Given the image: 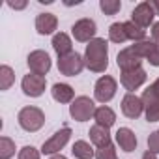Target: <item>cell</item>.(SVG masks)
Listing matches in <instances>:
<instances>
[{
    "mask_svg": "<svg viewBox=\"0 0 159 159\" xmlns=\"http://www.w3.org/2000/svg\"><path fill=\"white\" fill-rule=\"evenodd\" d=\"M52 49L58 54V58H62V56L73 52V41L66 32H58L52 36Z\"/></svg>",
    "mask_w": 159,
    "mask_h": 159,
    "instance_id": "cell-17",
    "label": "cell"
},
{
    "mask_svg": "<svg viewBox=\"0 0 159 159\" xmlns=\"http://www.w3.org/2000/svg\"><path fill=\"white\" fill-rule=\"evenodd\" d=\"M94 120H96V124H98V125L111 129V127L116 124V112H114L111 107H107V105H101V107H98V109H96Z\"/></svg>",
    "mask_w": 159,
    "mask_h": 159,
    "instance_id": "cell-19",
    "label": "cell"
},
{
    "mask_svg": "<svg viewBox=\"0 0 159 159\" xmlns=\"http://www.w3.org/2000/svg\"><path fill=\"white\" fill-rule=\"evenodd\" d=\"M13 83H15V71L8 64H2L0 66V90L2 92L10 90Z\"/></svg>",
    "mask_w": 159,
    "mask_h": 159,
    "instance_id": "cell-22",
    "label": "cell"
},
{
    "mask_svg": "<svg viewBox=\"0 0 159 159\" xmlns=\"http://www.w3.org/2000/svg\"><path fill=\"white\" fill-rule=\"evenodd\" d=\"M26 64H28L30 73L43 75V77L49 73V69H51V66H52L49 52H45V51H41V49L32 51V52L28 54V58H26Z\"/></svg>",
    "mask_w": 159,
    "mask_h": 159,
    "instance_id": "cell-10",
    "label": "cell"
},
{
    "mask_svg": "<svg viewBox=\"0 0 159 159\" xmlns=\"http://www.w3.org/2000/svg\"><path fill=\"white\" fill-rule=\"evenodd\" d=\"M69 114L77 122H86V120L94 118V114H96L94 99H90L88 96H79V98H75V101L69 105Z\"/></svg>",
    "mask_w": 159,
    "mask_h": 159,
    "instance_id": "cell-4",
    "label": "cell"
},
{
    "mask_svg": "<svg viewBox=\"0 0 159 159\" xmlns=\"http://www.w3.org/2000/svg\"><path fill=\"white\" fill-rule=\"evenodd\" d=\"M148 2H150V6L153 8L155 15H159V0H148Z\"/></svg>",
    "mask_w": 159,
    "mask_h": 159,
    "instance_id": "cell-33",
    "label": "cell"
},
{
    "mask_svg": "<svg viewBox=\"0 0 159 159\" xmlns=\"http://www.w3.org/2000/svg\"><path fill=\"white\" fill-rule=\"evenodd\" d=\"M150 34H152V41L159 43V21L152 25V30H150Z\"/></svg>",
    "mask_w": 159,
    "mask_h": 159,
    "instance_id": "cell-31",
    "label": "cell"
},
{
    "mask_svg": "<svg viewBox=\"0 0 159 159\" xmlns=\"http://www.w3.org/2000/svg\"><path fill=\"white\" fill-rule=\"evenodd\" d=\"M56 26H58V17H56L54 13H39V15L36 17V30H38V34H41V36H51V34H54Z\"/></svg>",
    "mask_w": 159,
    "mask_h": 159,
    "instance_id": "cell-16",
    "label": "cell"
},
{
    "mask_svg": "<svg viewBox=\"0 0 159 159\" xmlns=\"http://www.w3.org/2000/svg\"><path fill=\"white\" fill-rule=\"evenodd\" d=\"M71 139V129L69 127H62L60 131H56L51 139H47L41 146V153L43 155H56L60 153V150L69 142Z\"/></svg>",
    "mask_w": 159,
    "mask_h": 159,
    "instance_id": "cell-8",
    "label": "cell"
},
{
    "mask_svg": "<svg viewBox=\"0 0 159 159\" xmlns=\"http://www.w3.org/2000/svg\"><path fill=\"white\" fill-rule=\"evenodd\" d=\"M148 152L152 153H159V131H152L148 137Z\"/></svg>",
    "mask_w": 159,
    "mask_h": 159,
    "instance_id": "cell-29",
    "label": "cell"
},
{
    "mask_svg": "<svg viewBox=\"0 0 159 159\" xmlns=\"http://www.w3.org/2000/svg\"><path fill=\"white\" fill-rule=\"evenodd\" d=\"M17 122L19 125L28 131V133H36L39 131L43 125H45V112L39 109V107H34V105H28V107H23L17 114Z\"/></svg>",
    "mask_w": 159,
    "mask_h": 159,
    "instance_id": "cell-2",
    "label": "cell"
},
{
    "mask_svg": "<svg viewBox=\"0 0 159 159\" xmlns=\"http://www.w3.org/2000/svg\"><path fill=\"white\" fill-rule=\"evenodd\" d=\"M142 159H157V155H155V153H152V152H148V150H146V152H144V153H142Z\"/></svg>",
    "mask_w": 159,
    "mask_h": 159,
    "instance_id": "cell-34",
    "label": "cell"
},
{
    "mask_svg": "<svg viewBox=\"0 0 159 159\" xmlns=\"http://www.w3.org/2000/svg\"><path fill=\"white\" fill-rule=\"evenodd\" d=\"M86 67L84 64V56H81L79 52H69L62 58H58V71L66 77H77L81 75V71Z\"/></svg>",
    "mask_w": 159,
    "mask_h": 159,
    "instance_id": "cell-6",
    "label": "cell"
},
{
    "mask_svg": "<svg viewBox=\"0 0 159 159\" xmlns=\"http://www.w3.org/2000/svg\"><path fill=\"white\" fill-rule=\"evenodd\" d=\"M17 159H41V150H38L34 146H23L19 150Z\"/></svg>",
    "mask_w": 159,
    "mask_h": 159,
    "instance_id": "cell-27",
    "label": "cell"
},
{
    "mask_svg": "<svg viewBox=\"0 0 159 159\" xmlns=\"http://www.w3.org/2000/svg\"><path fill=\"white\" fill-rule=\"evenodd\" d=\"M122 114L131 118V120H137L142 112H144V105H142V99L135 94H125L124 99H122Z\"/></svg>",
    "mask_w": 159,
    "mask_h": 159,
    "instance_id": "cell-14",
    "label": "cell"
},
{
    "mask_svg": "<svg viewBox=\"0 0 159 159\" xmlns=\"http://www.w3.org/2000/svg\"><path fill=\"white\" fill-rule=\"evenodd\" d=\"M152 66H155V67H159V43H155L153 41V45H152V49H150V54H148V58H146Z\"/></svg>",
    "mask_w": 159,
    "mask_h": 159,
    "instance_id": "cell-30",
    "label": "cell"
},
{
    "mask_svg": "<svg viewBox=\"0 0 159 159\" xmlns=\"http://www.w3.org/2000/svg\"><path fill=\"white\" fill-rule=\"evenodd\" d=\"M15 155V142L10 137H0V159H11Z\"/></svg>",
    "mask_w": 159,
    "mask_h": 159,
    "instance_id": "cell-25",
    "label": "cell"
},
{
    "mask_svg": "<svg viewBox=\"0 0 159 159\" xmlns=\"http://www.w3.org/2000/svg\"><path fill=\"white\" fill-rule=\"evenodd\" d=\"M144 105V114L148 122H159V77L142 92L140 96Z\"/></svg>",
    "mask_w": 159,
    "mask_h": 159,
    "instance_id": "cell-3",
    "label": "cell"
},
{
    "mask_svg": "<svg viewBox=\"0 0 159 159\" xmlns=\"http://www.w3.org/2000/svg\"><path fill=\"white\" fill-rule=\"evenodd\" d=\"M71 153H73L77 159H92V157H96L94 148H92L90 142H86V140H75V144H73V148H71Z\"/></svg>",
    "mask_w": 159,
    "mask_h": 159,
    "instance_id": "cell-21",
    "label": "cell"
},
{
    "mask_svg": "<svg viewBox=\"0 0 159 159\" xmlns=\"http://www.w3.org/2000/svg\"><path fill=\"white\" fill-rule=\"evenodd\" d=\"M146 71L142 67H137V69H129V71H122L120 73V83L122 86L127 90V94H133L135 90H139L144 83H146Z\"/></svg>",
    "mask_w": 159,
    "mask_h": 159,
    "instance_id": "cell-11",
    "label": "cell"
},
{
    "mask_svg": "<svg viewBox=\"0 0 159 159\" xmlns=\"http://www.w3.org/2000/svg\"><path fill=\"white\" fill-rule=\"evenodd\" d=\"M96 159H118L116 155V148L112 144L105 146V148H98L96 150Z\"/></svg>",
    "mask_w": 159,
    "mask_h": 159,
    "instance_id": "cell-28",
    "label": "cell"
},
{
    "mask_svg": "<svg viewBox=\"0 0 159 159\" xmlns=\"http://www.w3.org/2000/svg\"><path fill=\"white\" fill-rule=\"evenodd\" d=\"M21 88L25 92V96L28 98H39L45 88H47V79L43 75H36V73H28L23 77L21 81Z\"/></svg>",
    "mask_w": 159,
    "mask_h": 159,
    "instance_id": "cell-9",
    "label": "cell"
},
{
    "mask_svg": "<svg viewBox=\"0 0 159 159\" xmlns=\"http://www.w3.org/2000/svg\"><path fill=\"white\" fill-rule=\"evenodd\" d=\"M116 90H118L116 79L111 77V75H103V77L98 79L96 84H94V98H96V101L105 105V103H109L116 96Z\"/></svg>",
    "mask_w": 159,
    "mask_h": 159,
    "instance_id": "cell-5",
    "label": "cell"
},
{
    "mask_svg": "<svg viewBox=\"0 0 159 159\" xmlns=\"http://www.w3.org/2000/svg\"><path fill=\"white\" fill-rule=\"evenodd\" d=\"M88 135H90L92 144L98 146V148H105V146L112 144V142H111V133H109V129H107V127H101V125H98V124L90 127Z\"/></svg>",
    "mask_w": 159,
    "mask_h": 159,
    "instance_id": "cell-20",
    "label": "cell"
},
{
    "mask_svg": "<svg viewBox=\"0 0 159 159\" xmlns=\"http://www.w3.org/2000/svg\"><path fill=\"white\" fill-rule=\"evenodd\" d=\"M8 6L13 8V10H25L26 8V0H23V2H11V0H8Z\"/></svg>",
    "mask_w": 159,
    "mask_h": 159,
    "instance_id": "cell-32",
    "label": "cell"
},
{
    "mask_svg": "<svg viewBox=\"0 0 159 159\" xmlns=\"http://www.w3.org/2000/svg\"><path fill=\"white\" fill-rule=\"evenodd\" d=\"M51 94H52V99L58 101V103H73L75 101V90L69 84H66V83L52 84Z\"/></svg>",
    "mask_w": 159,
    "mask_h": 159,
    "instance_id": "cell-18",
    "label": "cell"
},
{
    "mask_svg": "<svg viewBox=\"0 0 159 159\" xmlns=\"http://www.w3.org/2000/svg\"><path fill=\"white\" fill-rule=\"evenodd\" d=\"M153 17H155V11L153 8L150 6V2H140L135 6V10L131 11V21L140 26V28H148L153 25Z\"/></svg>",
    "mask_w": 159,
    "mask_h": 159,
    "instance_id": "cell-12",
    "label": "cell"
},
{
    "mask_svg": "<svg viewBox=\"0 0 159 159\" xmlns=\"http://www.w3.org/2000/svg\"><path fill=\"white\" fill-rule=\"evenodd\" d=\"M84 64L94 73H103L109 67V43L105 38H96L86 45Z\"/></svg>",
    "mask_w": 159,
    "mask_h": 159,
    "instance_id": "cell-1",
    "label": "cell"
},
{
    "mask_svg": "<svg viewBox=\"0 0 159 159\" xmlns=\"http://www.w3.org/2000/svg\"><path fill=\"white\" fill-rule=\"evenodd\" d=\"M109 39L112 43H124V41H127V34H125L124 23H112L109 26Z\"/></svg>",
    "mask_w": 159,
    "mask_h": 159,
    "instance_id": "cell-24",
    "label": "cell"
},
{
    "mask_svg": "<svg viewBox=\"0 0 159 159\" xmlns=\"http://www.w3.org/2000/svg\"><path fill=\"white\" fill-rule=\"evenodd\" d=\"M51 159H67V157L62 155V153H56V155H51Z\"/></svg>",
    "mask_w": 159,
    "mask_h": 159,
    "instance_id": "cell-35",
    "label": "cell"
},
{
    "mask_svg": "<svg viewBox=\"0 0 159 159\" xmlns=\"http://www.w3.org/2000/svg\"><path fill=\"white\" fill-rule=\"evenodd\" d=\"M124 26H125L127 39H131L133 43H139V41H144V39H146V30L140 28V26H137L133 21H125Z\"/></svg>",
    "mask_w": 159,
    "mask_h": 159,
    "instance_id": "cell-23",
    "label": "cell"
},
{
    "mask_svg": "<svg viewBox=\"0 0 159 159\" xmlns=\"http://www.w3.org/2000/svg\"><path fill=\"white\" fill-rule=\"evenodd\" d=\"M71 34L77 41L81 43H90L92 39H96L98 34V25L94 19H79L73 26H71Z\"/></svg>",
    "mask_w": 159,
    "mask_h": 159,
    "instance_id": "cell-7",
    "label": "cell"
},
{
    "mask_svg": "<svg viewBox=\"0 0 159 159\" xmlns=\"http://www.w3.org/2000/svg\"><path fill=\"white\" fill-rule=\"evenodd\" d=\"M116 142H118L120 150H124V152H127V153H129V152H135V150H137V144H139L135 131L129 129V127H120V129L116 131Z\"/></svg>",
    "mask_w": 159,
    "mask_h": 159,
    "instance_id": "cell-15",
    "label": "cell"
},
{
    "mask_svg": "<svg viewBox=\"0 0 159 159\" xmlns=\"http://www.w3.org/2000/svg\"><path fill=\"white\" fill-rule=\"evenodd\" d=\"M116 62H118V67H120L122 71H129V69L142 67V66H140V64H142V58H140V54H139L131 45L125 47V49H122V51L118 52Z\"/></svg>",
    "mask_w": 159,
    "mask_h": 159,
    "instance_id": "cell-13",
    "label": "cell"
},
{
    "mask_svg": "<svg viewBox=\"0 0 159 159\" xmlns=\"http://www.w3.org/2000/svg\"><path fill=\"white\" fill-rule=\"evenodd\" d=\"M99 8L105 15H116L122 10L120 0H99Z\"/></svg>",
    "mask_w": 159,
    "mask_h": 159,
    "instance_id": "cell-26",
    "label": "cell"
}]
</instances>
